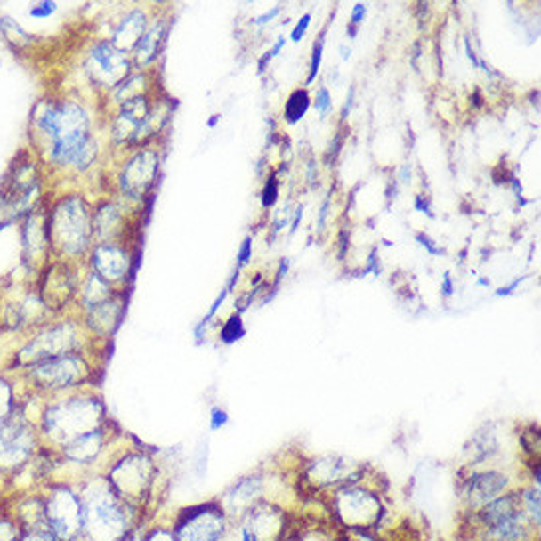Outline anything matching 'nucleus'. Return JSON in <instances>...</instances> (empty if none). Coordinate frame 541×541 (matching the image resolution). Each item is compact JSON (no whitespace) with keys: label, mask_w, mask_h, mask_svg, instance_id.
Wrapping results in <instances>:
<instances>
[{"label":"nucleus","mask_w":541,"mask_h":541,"mask_svg":"<svg viewBox=\"0 0 541 541\" xmlns=\"http://www.w3.org/2000/svg\"><path fill=\"white\" fill-rule=\"evenodd\" d=\"M36 126L52 142L55 164L85 170L95 160L97 144L89 134L87 113L76 102H48L36 117Z\"/></svg>","instance_id":"obj_1"},{"label":"nucleus","mask_w":541,"mask_h":541,"mask_svg":"<svg viewBox=\"0 0 541 541\" xmlns=\"http://www.w3.org/2000/svg\"><path fill=\"white\" fill-rule=\"evenodd\" d=\"M83 504V541H125L128 504L117 497L107 479H93L79 489Z\"/></svg>","instance_id":"obj_2"},{"label":"nucleus","mask_w":541,"mask_h":541,"mask_svg":"<svg viewBox=\"0 0 541 541\" xmlns=\"http://www.w3.org/2000/svg\"><path fill=\"white\" fill-rule=\"evenodd\" d=\"M101 406L91 398H69L45 408L42 416V432L55 447H63L79 435L99 429Z\"/></svg>","instance_id":"obj_3"},{"label":"nucleus","mask_w":541,"mask_h":541,"mask_svg":"<svg viewBox=\"0 0 541 541\" xmlns=\"http://www.w3.org/2000/svg\"><path fill=\"white\" fill-rule=\"evenodd\" d=\"M45 524L58 541H83V504L68 482L50 484L44 494Z\"/></svg>","instance_id":"obj_4"},{"label":"nucleus","mask_w":541,"mask_h":541,"mask_svg":"<svg viewBox=\"0 0 541 541\" xmlns=\"http://www.w3.org/2000/svg\"><path fill=\"white\" fill-rule=\"evenodd\" d=\"M36 432L26 416L12 412L0 424V472H20L32 463Z\"/></svg>","instance_id":"obj_5"},{"label":"nucleus","mask_w":541,"mask_h":541,"mask_svg":"<svg viewBox=\"0 0 541 541\" xmlns=\"http://www.w3.org/2000/svg\"><path fill=\"white\" fill-rule=\"evenodd\" d=\"M89 217L79 198H68L53 213L52 235L55 242L69 254H77L87 246Z\"/></svg>","instance_id":"obj_6"},{"label":"nucleus","mask_w":541,"mask_h":541,"mask_svg":"<svg viewBox=\"0 0 541 541\" xmlns=\"http://www.w3.org/2000/svg\"><path fill=\"white\" fill-rule=\"evenodd\" d=\"M89 375V368L77 352L61 354V357L36 362L30 367V378L34 386L44 390H65L77 386Z\"/></svg>","instance_id":"obj_7"},{"label":"nucleus","mask_w":541,"mask_h":541,"mask_svg":"<svg viewBox=\"0 0 541 541\" xmlns=\"http://www.w3.org/2000/svg\"><path fill=\"white\" fill-rule=\"evenodd\" d=\"M107 482L117 492V497L134 504L146 497L152 484V463L142 455H128L110 469Z\"/></svg>","instance_id":"obj_8"},{"label":"nucleus","mask_w":541,"mask_h":541,"mask_svg":"<svg viewBox=\"0 0 541 541\" xmlns=\"http://www.w3.org/2000/svg\"><path fill=\"white\" fill-rule=\"evenodd\" d=\"M79 344L77 331L71 323L58 325L45 333L38 335L34 341L26 344L20 352V362L26 367H32L36 362L61 357V354L76 352Z\"/></svg>","instance_id":"obj_9"},{"label":"nucleus","mask_w":541,"mask_h":541,"mask_svg":"<svg viewBox=\"0 0 541 541\" xmlns=\"http://www.w3.org/2000/svg\"><path fill=\"white\" fill-rule=\"evenodd\" d=\"M225 528V518L217 506L191 508L177 521L175 541H219Z\"/></svg>","instance_id":"obj_10"},{"label":"nucleus","mask_w":541,"mask_h":541,"mask_svg":"<svg viewBox=\"0 0 541 541\" xmlns=\"http://www.w3.org/2000/svg\"><path fill=\"white\" fill-rule=\"evenodd\" d=\"M130 61L126 53L118 52L113 44H97L91 50L87 71L91 79L102 87H117L128 76Z\"/></svg>","instance_id":"obj_11"},{"label":"nucleus","mask_w":541,"mask_h":541,"mask_svg":"<svg viewBox=\"0 0 541 541\" xmlns=\"http://www.w3.org/2000/svg\"><path fill=\"white\" fill-rule=\"evenodd\" d=\"M157 172V156L150 150L136 154L123 172V190L130 198H144V193L152 188Z\"/></svg>","instance_id":"obj_12"},{"label":"nucleus","mask_w":541,"mask_h":541,"mask_svg":"<svg viewBox=\"0 0 541 541\" xmlns=\"http://www.w3.org/2000/svg\"><path fill=\"white\" fill-rule=\"evenodd\" d=\"M148 117H150V105H148L146 97L140 95L133 101H126L117 117L115 138L118 142H136L138 133L146 125Z\"/></svg>","instance_id":"obj_13"},{"label":"nucleus","mask_w":541,"mask_h":541,"mask_svg":"<svg viewBox=\"0 0 541 541\" xmlns=\"http://www.w3.org/2000/svg\"><path fill=\"white\" fill-rule=\"evenodd\" d=\"M102 447H105V437H102L101 429H95V432L79 435L77 440L65 443L63 447H60V449H61L63 461L79 464V466H87L97 461Z\"/></svg>","instance_id":"obj_14"},{"label":"nucleus","mask_w":541,"mask_h":541,"mask_svg":"<svg viewBox=\"0 0 541 541\" xmlns=\"http://www.w3.org/2000/svg\"><path fill=\"white\" fill-rule=\"evenodd\" d=\"M130 258L123 248L115 245H101L97 246L95 254H93V266L97 270V276L107 282L110 279L125 278L128 272Z\"/></svg>","instance_id":"obj_15"},{"label":"nucleus","mask_w":541,"mask_h":541,"mask_svg":"<svg viewBox=\"0 0 541 541\" xmlns=\"http://www.w3.org/2000/svg\"><path fill=\"white\" fill-rule=\"evenodd\" d=\"M144 34H146V16L142 11H133L117 28L113 45L123 53L130 52L133 48H136Z\"/></svg>","instance_id":"obj_16"},{"label":"nucleus","mask_w":541,"mask_h":541,"mask_svg":"<svg viewBox=\"0 0 541 541\" xmlns=\"http://www.w3.org/2000/svg\"><path fill=\"white\" fill-rule=\"evenodd\" d=\"M343 510L349 520L359 521V524H367V521L376 516L378 504L365 497L362 492H347V497L343 500Z\"/></svg>","instance_id":"obj_17"},{"label":"nucleus","mask_w":541,"mask_h":541,"mask_svg":"<svg viewBox=\"0 0 541 541\" xmlns=\"http://www.w3.org/2000/svg\"><path fill=\"white\" fill-rule=\"evenodd\" d=\"M166 34V22L160 20L156 22L150 30H148L142 38H140L136 45V61L138 65H148L156 60L157 50H160V44L164 40Z\"/></svg>","instance_id":"obj_18"},{"label":"nucleus","mask_w":541,"mask_h":541,"mask_svg":"<svg viewBox=\"0 0 541 541\" xmlns=\"http://www.w3.org/2000/svg\"><path fill=\"white\" fill-rule=\"evenodd\" d=\"M120 317V305L115 302H102L95 307H89V321L95 331L110 333Z\"/></svg>","instance_id":"obj_19"},{"label":"nucleus","mask_w":541,"mask_h":541,"mask_svg":"<svg viewBox=\"0 0 541 541\" xmlns=\"http://www.w3.org/2000/svg\"><path fill=\"white\" fill-rule=\"evenodd\" d=\"M502 487H504V479L497 477V474H482V477H477L471 482V489H469L471 500L480 502V504L497 500Z\"/></svg>","instance_id":"obj_20"},{"label":"nucleus","mask_w":541,"mask_h":541,"mask_svg":"<svg viewBox=\"0 0 541 541\" xmlns=\"http://www.w3.org/2000/svg\"><path fill=\"white\" fill-rule=\"evenodd\" d=\"M310 107H311L310 93H307L305 89H295L290 95V99L286 101V107H284L286 123H290V125L300 123V120L307 115Z\"/></svg>","instance_id":"obj_21"},{"label":"nucleus","mask_w":541,"mask_h":541,"mask_svg":"<svg viewBox=\"0 0 541 541\" xmlns=\"http://www.w3.org/2000/svg\"><path fill=\"white\" fill-rule=\"evenodd\" d=\"M117 225H120V214L117 213V209L113 207V205H107L105 209H101L97 213V217H95V230L99 232V235L102 238L113 237L115 232L118 230Z\"/></svg>","instance_id":"obj_22"},{"label":"nucleus","mask_w":541,"mask_h":541,"mask_svg":"<svg viewBox=\"0 0 541 541\" xmlns=\"http://www.w3.org/2000/svg\"><path fill=\"white\" fill-rule=\"evenodd\" d=\"M24 529L14 514H0V541H20Z\"/></svg>","instance_id":"obj_23"},{"label":"nucleus","mask_w":541,"mask_h":541,"mask_svg":"<svg viewBox=\"0 0 541 541\" xmlns=\"http://www.w3.org/2000/svg\"><path fill=\"white\" fill-rule=\"evenodd\" d=\"M14 412L12 406V392L8 388L6 382L0 380V424Z\"/></svg>","instance_id":"obj_24"},{"label":"nucleus","mask_w":541,"mask_h":541,"mask_svg":"<svg viewBox=\"0 0 541 541\" xmlns=\"http://www.w3.org/2000/svg\"><path fill=\"white\" fill-rule=\"evenodd\" d=\"M323 48H325V38H319L313 45V55H311V65H310V76H307V85L313 83L321 68V58H323Z\"/></svg>","instance_id":"obj_25"},{"label":"nucleus","mask_w":541,"mask_h":541,"mask_svg":"<svg viewBox=\"0 0 541 541\" xmlns=\"http://www.w3.org/2000/svg\"><path fill=\"white\" fill-rule=\"evenodd\" d=\"M315 109L319 110L321 117H327L331 113L333 102H331V93L327 87H321L315 93Z\"/></svg>","instance_id":"obj_26"},{"label":"nucleus","mask_w":541,"mask_h":541,"mask_svg":"<svg viewBox=\"0 0 541 541\" xmlns=\"http://www.w3.org/2000/svg\"><path fill=\"white\" fill-rule=\"evenodd\" d=\"M242 335H245V327H242L240 317H232V319L227 323V327L222 329V339H225L227 343H232V341L240 339Z\"/></svg>","instance_id":"obj_27"},{"label":"nucleus","mask_w":541,"mask_h":541,"mask_svg":"<svg viewBox=\"0 0 541 541\" xmlns=\"http://www.w3.org/2000/svg\"><path fill=\"white\" fill-rule=\"evenodd\" d=\"M278 193H279V183H278L276 177H270L268 183L264 185V191H262V207L264 209L272 207V205L278 199Z\"/></svg>","instance_id":"obj_28"},{"label":"nucleus","mask_w":541,"mask_h":541,"mask_svg":"<svg viewBox=\"0 0 541 541\" xmlns=\"http://www.w3.org/2000/svg\"><path fill=\"white\" fill-rule=\"evenodd\" d=\"M20 541H58L50 528H38V529H26Z\"/></svg>","instance_id":"obj_29"},{"label":"nucleus","mask_w":541,"mask_h":541,"mask_svg":"<svg viewBox=\"0 0 541 541\" xmlns=\"http://www.w3.org/2000/svg\"><path fill=\"white\" fill-rule=\"evenodd\" d=\"M310 24H311V14H303V16H302V20L297 22L295 28L292 30V40H294V42L303 40V36H305V32H307V28H310Z\"/></svg>","instance_id":"obj_30"},{"label":"nucleus","mask_w":541,"mask_h":541,"mask_svg":"<svg viewBox=\"0 0 541 541\" xmlns=\"http://www.w3.org/2000/svg\"><path fill=\"white\" fill-rule=\"evenodd\" d=\"M144 541H175V536H174V531L157 528V529L152 531L150 536H146Z\"/></svg>","instance_id":"obj_31"},{"label":"nucleus","mask_w":541,"mask_h":541,"mask_svg":"<svg viewBox=\"0 0 541 541\" xmlns=\"http://www.w3.org/2000/svg\"><path fill=\"white\" fill-rule=\"evenodd\" d=\"M365 16H367V6L365 4H354L352 16H351V26L359 28L362 24V20H365Z\"/></svg>","instance_id":"obj_32"},{"label":"nucleus","mask_w":541,"mask_h":541,"mask_svg":"<svg viewBox=\"0 0 541 541\" xmlns=\"http://www.w3.org/2000/svg\"><path fill=\"white\" fill-rule=\"evenodd\" d=\"M417 240H419V245H422L424 248H427V250H429V254H433V256H437V254H443V248L435 246V245H433V240L429 238L427 235H417Z\"/></svg>","instance_id":"obj_33"},{"label":"nucleus","mask_w":541,"mask_h":541,"mask_svg":"<svg viewBox=\"0 0 541 541\" xmlns=\"http://www.w3.org/2000/svg\"><path fill=\"white\" fill-rule=\"evenodd\" d=\"M279 11H282V8H279V6H274L272 11H270V12L262 14V16H258L256 20H254V24H258V26H264V24H268V22H272L274 18L279 14Z\"/></svg>","instance_id":"obj_34"},{"label":"nucleus","mask_w":541,"mask_h":541,"mask_svg":"<svg viewBox=\"0 0 541 541\" xmlns=\"http://www.w3.org/2000/svg\"><path fill=\"white\" fill-rule=\"evenodd\" d=\"M416 209L422 211V213H427L429 217H433L432 207H429V201L425 199V195H417V198H416Z\"/></svg>","instance_id":"obj_35"},{"label":"nucleus","mask_w":541,"mask_h":541,"mask_svg":"<svg viewBox=\"0 0 541 541\" xmlns=\"http://www.w3.org/2000/svg\"><path fill=\"white\" fill-rule=\"evenodd\" d=\"M521 279H524V278H516V279H514V282H512L510 286H504V287H500V290H497V295H498V297H500V295H510V294H512V292H514V290H516V287L520 286V282H521Z\"/></svg>","instance_id":"obj_36"},{"label":"nucleus","mask_w":541,"mask_h":541,"mask_svg":"<svg viewBox=\"0 0 541 541\" xmlns=\"http://www.w3.org/2000/svg\"><path fill=\"white\" fill-rule=\"evenodd\" d=\"M464 50H466V58H469L471 61H472V65H480V60L477 58V53H474V50L471 48V40L469 38H464Z\"/></svg>","instance_id":"obj_37"},{"label":"nucleus","mask_w":541,"mask_h":541,"mask_svg":"<svg viewBox=\"0 0 541 541\" xmlns=\"http://www.w3.org/2000/svg\"><path fill=\"white\" fill-rule=\"evenodd\" d=\"M250 246H252V242H250V238H246V240H245V245H242V248H240V266H245V264L248 262Z\"/></svg>","instance_id":"obj_38"},{"label":"nucleus","mask_w":541,"mask_h":541,"mask_svg":"<svg viewBox=\"0 0 541 541\" xmlns=\"http://www.w3.org/2000/svg\"><path fill=\"white\" fill-rule=\"evenodd\" d=\"M443 295H445V297L453 295V279H451V274H449V272H447V274L443 276Z\"/></svg>","instance_id":"obj_39"},{"label":"nucleus","mask_w":541,"mask_h":541,"mask_svg":"<svg viewBox=\"0 0 541 541\" xmlns=\"http://www.w3.org/2000/svg\"><path fill=\"white\" fill-rule=\"evenodd\" d=\"M352 97H354V89L351 87V89H349V99H347V102H344V107H343V115H341V118H347V115L351 113V107H352Z\"/></svg>","instance_id":"obj_40"},{"label":"nucleus","mask_w":541,"mask_h":541,"mask_svg":"<svg viewBox=\"0 0 541 541\" xmlns=\"http://www.w3.org/2000/svg\"><path fill=\"white\" fill-rule=\"evenodd\" d=\"M284 45H286V38H284V36H279L278 42H276V45L272 48V52H268V53H270V58H276V55H278L279 52H282Z\"/></svg>","instance_id":"obj_41"},{"label":"nucleus","mask_w":541,"mask_h":541,"mask_svg":"<svg viewBox=\"0 0 541 541\" xmlns=\"http://www.w3.org/2000/svg\"><path fill=\"white\" fill-rule=\"evenodd\" d=\"M327 209H329V199L323 203V207H321V213H319V229H323V225H325V217H327Z\"/></svg>","instance_id":"obj_42"},{"label":"nucleus","mask_w":541,"mask_h":541,"mask_svg":"<svg viewBox=\"0 0 541 541\" xmlns=\"http://www.w3.org/2000/svg\"><path fill=\"white\" fill-rule=\"evenodd\" d=\"M302 214H303V207L300 205V207L295 209V219H294V222H292V232L297 229V225H300V221H302Z\"/></svg>","instance_id":"obj_43"},{"label":"nucleus","mask_w":541,"mask_h":541,"mask_svg":"<svg viewBox=\"0 0 541 541\" xmlns=\"http://www.w3.org/2000/svg\"><path fill=\"white\" fill-rule=\"evenodd\" d=\"M402 182H409V166L402 167Z\"/></svg>","instance_id":"obj_44"},{"label":"nucleus","mask_w":541,"mask_h":541,"mask_svg":"<svg viewBox=\"0 0 541 541\" xmlns=\"http://www.w3.org/2000/svg\"><path fill=\"white\" fill-rule=\"evenodd\" d=\"M341 58H343V60H349V58H351V50H349V48H344V45L341 48Z\"/></svg>","instance_id":"obj_45"},{"label":"nucleus","mask_w":541,"mask_h":541,"mask_svg":"<svg viewBox=\"0 0 541 541\" xmlns=\"http://www.w3.org/2000/svg\"><path fill=\"white\" fill-rule=\"evenodd\" d=\"M357 32H359L357 28H354V26H349V36H351V38H354V36H357Z\"/></svg>","instance_id":"obj_46"},{"label":"nucleus","mask_w":541,"mask_h":541,"mask_svg":"<svg viewBox=\"0 0 541 541\" xmlns=\"http://www.w3.org/2000/svg\"><path fill=\"white\" fill-rule=\"evenodd\" d=\"M479 286H490V279L489 278H480L479 279Z\"/></svg>","instance_id":"obj_47"}]
</instances>
